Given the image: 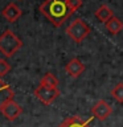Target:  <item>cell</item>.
<instances>
[{
    "label": "cell",
    "mask_w": 123,
    "mask_h": 127,
    "mask_svg": "<svg viewBox=\"0 0 123 127\" xmlns=\"http://www.w3.org/2000/svg\"><path fill=\"white\" fill-rule=\"evenodd\" d=\"M40 12L54 27L62 25L63 21L73 13L67 5L66 0H45L40 5Z\"/></svg>",
    "instance_id": "obj_1"
},
{
    "label": "cell",
    "mask_w": 123,
    "mask_h": 127,
    "mask_svg": "<svg viewBox=\"0 0 123 127\" xmlns=\"http://www.w3.org/2000/svg\"><path fill=\"white\" fill-rule=\"evenodd\" d=\"M21 46V40L12 31L7 29L0 34V53H3L5 57H12Z\"/></svg>",
    "instance_id": "obj_2"
},
{
    "label": "cell",
    "mask_w": 123,
    "mask_h": 127,
    "mask_svg": "<svg viewBox=\"0 0 123 127\" xmlns=\"http://www.w3.org/2000/svg\"><path fill=\"white\" fill-rule=\"evenodd\" d=\"M90 33V27L81 19H75L66 28V34L75 42H82Z\"/></svg>",
    "instance_id": "obj_3"
},
{
    "label": "cell",
    "mask_w": 123,
    "mask_h": 127,
    "mask_svg": "<svg viewBox=\"0 0 123 127\" xmlns=\"http://www.w3.org/2000/svg\"><path fill=\"white\" fill-rule=\"evenodd\" d=\"M58 95H60L58 87H49V86L38 85L34 89V97L40 102H42L44 105H52L57 99Z\"/></svg>",
    "instance_id": "obj_4"
},
{
    "label": "cell",
    "mask_w": 123,
    "mask_h": 127,
    "mask_svg": "<svg viewBox=\"0 0 123 127\" xmlns=\"http://www.w3.org/2000/svg\"><path fill=\"white\" fill-rule=\"evenodd\" d=\"M0 113L3 114V117L5 119L12 122V121H16V119L21 115L23 109L17 102H15L13 99H11V101H8L5 105L1 107V111H0Z\"/></svg>",
    "instance_id": "obj_5"
},
{
    "label": "cell",
    "mask_w": 123,
    "mask_h": 127,
    "mask_svg": "<svg viewBox=\"0 0 123 127\" xmlns=\"http://www.w3.org/2000/svg\"><path fill=\"white\" fill-rule=\"evenodd\" d=\"M91 113H93V117L94 118H97L98 121L102 122V121H106V119L111 115L113 109H111V106L105 101V99H101V101H98L93 106Z\"/></svg>",
    "instance_id": "obj_6"
},
{
    "label": "cell",
    "mask_w": 123,
    "mask_h": 127,
    "mask_svg": "<svg viewBox=\"0 0 123 127\" xmlns=\"http://www.w3.org/2000/svg\"><path fill=\"white\" fill-rule=\"evenodd\" d=\"M65 71L70 75V77L77 78V77H79V75L83 73V71H85V65L82 64L81 60L71 58L70 61L65 65Z\"/></svg>",
    "instance_id": "obj_7"
},
{
    "label": "cell",
    "mask_w": 123,
    "mask_h": 127,
    "mask_svg": "<svg viewBox=\"0 0 123 127\" xmlns=\"http://www.w3.org/2000/svg\"><path fill=\"white\" fill-rule=\"evenodd\" d=\"M13 97H15V91L12 90V87L0 78V111H1V107L8 101L13 99Z\"/></svg>",
    "instance_id": "obj_8"
},
{
    "label": "cell",
    "mask_w": 123,
    "mask_h": 127,
    "mask_svg": "<svg viewBox=\"0 0 123 127\" xmlns=\"http://www.w3.org/2000/svg\"><path fill=\"white\" fill-rule=\"evenodd\" d=\"M3 16L5 17L9 23H15L20 16H21V9L16 5L15 3H9L8 5L3 9Z\"/></svg>",
    "instance_id": "obj_9"
},
{
    "label": "cell",
    "mask_w": 123,
    "mask_h": 127,
    "mask_svg": "<svg viewBox=\"0 0 123 127\" xmlns=\"http://www.w3.org/2000/svg\"><path fill=\"white\" fill-rule=\"evenodd\" d=\"M58 127H90V121H85L78 115H73L60 123Z\"/></svg>",
    "instance_id": "obj_10"
},
{
    "label": "cell",
    "mask_w": 123,
    "mask_h": 127,
    "mask_svg": "<svg viewBox=\"0 0 123 127\" xmlns=\"http://www.w3.org/2000/svg\"><path fill=\"white\" fill-rule=\"evenodd\" d=\"M105 27H106V29L109 31L111 34H118L119 32L123 29V23H122L118 17L113 16V17L109 19V20L105 23Z\"/></svg>",
    "instance_id": "obj_11"
},
{
    "label": "cell",
    "mask_w": 123,
    "mask_h": 127,
    "mask_svg": "<svg viewBox=\"0 0 123 127\" xmlns=\"http://www.w3.org/2000/svg\"><path fill=\"white\" fill-rule=\"evenodd\" d=\"M113 16H114L113 15V11H111L107 5H105V4L101 5L97 11H95V17H97L99 21H103V23H106L107 20L111 19Z\"/></svg>",
    "instance_id": "obj_12"
},
{
    "label": "cell",
    "mask_w": 123,
    "mask_h": 127,
    "mask_svg": "<svg viewBox=\"0 0 123 127\" xmlns=\"http://www.w3.org/2000/svg\"><path fill=\"white\" fill-rule=\"evenodd\" d=\"M40 85L44 86H49V87H58V79L54 77V74L46 73L40 81Z\"/></svg>",
    "instance_id": "obj_13"
},
{
    "label": "cell",
    "mask_w": 123,
    "mask_h": 127,
    "mask_svg": "<svg viewBox=\"0 0 123 127\" xmlns=\"http://www.w3.org/2000/svg\"><path fill=\"white\" fill-rule=\"evenodd\" d=\"M111 95L115 98V101L118 102H123V83H118L115 85V87L111 90Z\"/></svg>",
    "instance_id": "obj_14"
},
{
    "label": "cell",
    "mask_w": 123,
    "mask_h": 127,
    "mask_svg": "<svg viewBox=\"0 0 123 127\" xmlns=\"http://www.w3.org/2000/svg\"><path fill=\"white\" fill-rule=\"evenodd\" d=\"M11 70V65L8 64L7 60H0V78L7 75Z\"/></svg>",
    "instance_id": "obj_15"
},
{
    "label": "cell",
    "mask_w": 123,
    "mask_h": 127,
    "mask_svg": "<svg viewBox=\"0 0 123 127\" xmlns=\"http://www.w3.org/2000/svg\"><path fill=\"white\" fill-rule=\"evenodd\" d=\"M66 3H67V5H69L70 11L73 12V13L82 5V0H66Z\"/></svg>",
    "instance_id": "obj_16"
}]
</instances>
